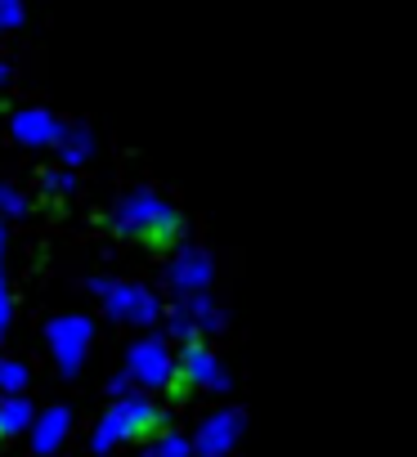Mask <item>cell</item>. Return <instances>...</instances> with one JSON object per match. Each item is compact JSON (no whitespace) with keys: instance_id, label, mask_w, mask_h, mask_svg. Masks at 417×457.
Masks as SVG:
<instances>
[{"instance_id":"obj_3","label":"cell","mask_w":417,"mask_h":457,"mask_svg":"<svg viewBox=\"0 0 417 457\" xmlns=\"http://www.w3.org/2000/svg\"><path fill=\"white\" fill-rule=\"evenodd\" d=\"M179 377H184V386H206V390H225L229 386L221 359L206 350V345H188L179 354Z\"/></svg>"},{"instance_id":"obj_6","label":"cell","mask_w":417,"mask_h":457,"mask_svg":"<svg viewBox=\"0 0 417 457\" xmlns=\"http://www.w3.org/2000/svg\"><path fill=\"white\" fill-rule=\"evenodd\" d=\"M171 283L188 296V292H202L206 283H212V261H206L202 252H184L179 261H175V270H171Z\"/></svg>"},{"instance_id":"obj_2","label":"cell","mask_w":417,"mask_h":457,"mask_svg":"<svg viewBox=\"0 0 417 457\" xmlns=\"http://www.w3.org/2000/svg\"><path fill=\"white\" fill-rule=\"evenodd\" d=\"M157 426V408L153 403H144V399H130V403H121L108 421H104V430H99V448H108L113 439H130V435H148Z\"/></svg>"},{"instance_id":"obj_1","label":"cell","mask_w":417,"mask_h":457,"mask_svg":"<svg viewBox=\"0 0 417 457\" xmlns=\"http://www.w3.org/2000/svg\"><path fill=\"white\" fill-rule=\"evenodd\" d=\"M113 224H117V234H126V238L162 247V243H175V234H179V211L171 202L153 197V193H130L113 211Z\"/></svg>"},{"instance_id":"obj_9","label":"cell","mask_w":417,"mask_h":457,"mask_svg":"<svg viewBox=\"0 0 417 457\" xmlns=\"http://www.w3.org/2000/svg\"><path fill=\"white\" fill-rule=\"evenodd\" d=\"M153 453H166V457H171V453H188V444H184V439H175V435H171V439H162V444H157V448H153Z\"/></svg>"},{"instance_id":"obj_8","label":"cell","mask_w":417,"mask_h":457,"mask_svg":"<svg viewBox=\"0 0 417 457\" xmlns=\"http://www.w3.org/2000/svg\"><path fill=\"white\" fill-rule=\"evenodd\" d=\"M184 314H188V323H193L197 332H216V328H221V310H216L212 301H202V296H193V301L184 305Z\"/></svg>"},{"instance_id":"obj_5","label":"cell","mask_w":417,"mask_h":457,"mask_svg":"<svg viewBox=\"0 0 417 457\" xmlns=\"http://www.w3.org/2000/svg\"><path fill=\"white\" fill-rule=\"evenodd\" d=\"M130 372H135L144 386H162V381L171 377V354H166V345H162V341H144V345H135V354H130Z\"/></svg>"},{"instance_id":"obj_4","label":"cell","mask_w":417,"mask_h":457,"mask_svg":"<svg viewBox=\"0 0 417 457\" xmlns=\"http://www.w3.org/2000/svg\"><path fill=\"white\" fill-rule=\"evenodd\" d=\"M243 435V417L238 412H216V417H206V426L197 430V453H229Z\"/></svg>"},{"instance_id":"obj_7","label":"cell","mask_w":417,"mask_h":457,"mask_svg":"<svg viewBox=\"0 0 417 457\" xmlns=\"http://www.w3.org/2000/svg\"><path fill=\"white\" fill-rule=\"evenodd\" d=\"M108 301H113V314L135 319V323H144V319H153V314H157L153 296H148V292H139V287H117V292H108Z\"/></svg>"}]
</instances>
